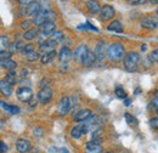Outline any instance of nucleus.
I'll use <instances>...</instances> for the list:
<instances>
[{
	"label": "nucleus",
	"instance_id": "f257e3e1",
	"mask_svg": "<svg viewBox=\"0 0 158 153\" xmlns=\"http://www.w3.org/2000/svg\"><path fill=\"white\" fill-rule=\"evenodd\" d=\"M107 57L111 61H119L124 56V46L120 43H112L108 48H107Z\"/></svg>",
	"mask_w": 158,
	"mask_h": 153
},
{
	"label": "nucleus",
	"instance_id": "f03ea898",
	"mask_svg": "<svg viewBox=\"0 0 158 153\" xmlns=\"http://www.w3.org/2000/svg\"><path fill=\"white\" fill-rule=\"evenodd\" d=\"M139 62H140V55L135 51H130L125 57H124V68L133 73L138 69Z\"/></svg>",
	"mask_w": 158,
	"mask_h": 153
},
{
	"label": "nucleus",
	"instance_id": "7ed1b4c3",
	"mask_svg": "<svg viewBox=\"0 0 158 153\" xmlns=\"http://www.w3.org/2000/svg\"><path fill=\"white\" fill-rule=\"evenodd\" d=\"M55 19H56V14L55 12H52L50 10H43L35 19H33V23L35 26H39L40 27V26H43L46 22H52Z\"/></svg>",
	"mask_w": 158,
	"mask_h": 153
},
{
	"label": "nucleus",
	"instance_id": "20e7f679",
	"mask_svg": "<svg viewBox=\"0 0 158 153\" xmlns=\"http://www.w3.org/2000/svg\"><path fill=\"white\" fill-rule=\"evenodd\" d=\"M17 98L20 100L21 102H29L34 96H33V91L31 88L28 86H22L16 91Z\"/></svg>",
	"mask_w": 158,
	"mask_h": 153
},
{
	"label": "nucleus",
	"instance_id": "39448f33",
	"mask_svg": "<svg viewBox=\"0 0 158 153\" xmlns=\"http://www.w3.org/2000/svg\"><path fill=\"white\" fill-rule=\"evenodd\" d=\"M37 98L39 100L40 103H48L50 102V100L52 98V90L49 86H44L41 88L38 94H37Z\"/></svg>",
	"mask_w": 158,
	"mask_h": 153
},
{
	"label": "nucleus",
	"instance_id": "423d86ee",
	"mask_svg": "<svg viewBox=\"0 0 158 153\" xmlns=\"http://www.w3.org/2000/svg\"><path fill=\"white\" fill-rule=\"evenodd\" d=\"M41 11H43V7L38 1H34L29 5H27V7H26V15L29 17H33V19H35Z\"/></svg>",
	"mask_w": 158,
	"mask_h": 153
},
{
	"label": "nucleus",
	"instance_id": "0eeeda50",
	"mask_svg": "<svg viewBox=\"0 0 158 153\" xmlns=\"http://www.w3.org/2000/svg\"><path fill=\"white\" fill-rule=\"evenodd\" d=\"M55 23L54 22H46L43 26H40V35L46 38V37H51L56 31H55Z\"/></svg>",
	"mask_w": 158,
	"mask_h": 153
},
{
	"label": "nucleus",
	"instance_id": "6e6552de",
	"mask_svg": "<svg viewBox=\"0 0 158 153\" xmlns=\"http://www.w3.org/2000/svg\"><path fill=\"white\" fill-rule=\"evenodd\" d=\"M141 27L146 29H156L158 27V19L155 16H147L141 21Z\"/></svg>",
	"mask_w": 158,
	"mask_h": 153
},
{
	"label": "nucleus",
	"instance_id": "1a4fd4ad",
	"mask_svg": "<svg viewBox=\"0 0 158 153\" xmlns=\"http://www.w3.org/2000/svg\"><path fill=\"white\" fill-rule=\"evenodd\" d=\"M94 52H95V56H96V61H99V62L105 61V58L107 56V51H105V41L103 40L98 43Z\"/></svg>",
	"mask_w": 158,
	"mask_h": 153
},
{
	"label": "nucleus",
	"instance_id": "9d476101",
	"mask_svg": "<svg viewBox=\"0 0 158 153\" xmlns=\"http://www.w3.org/2000/svg\"><path fill=\"white\" fill-rule=\"evenodd\" d=\"M86 133H88L86 125H85V124H78V125H76V126L72 128V130H71V136H72L73 139H80L83 135H85Z\"/></svg>",
	"mask_w": 158,
	"mask_h": 153
},
{
	"label": "nucleus",
	"instance_id": "9b49d317",
	"mask_svg": "<svg viewBox=\"0 0 158 153\" xmlns=\"http://www.w3.org/2000/svg\"><path fill=\"white\" fill-rule=\"evenodd\" d=\"M100 17L103 21L113 19L114 17V9L111 5H103L101 9V12H100Z\"/></svg>",
	"mask_w": 158,
	"mask_h": 153
},
{
	"label": "nucleus",
	"instance_id": "f8f14e48",
	"mask_svg": "<svg viewBox=\"0 0 158 153\" xmlns=\"http://www.w3.org/2000/svg\"><path fill=\"white\" fill-rule=\"evenodd\" d=\"M71 110V102H69V97L64 96L60 100L59 103V114L64 115L68 113V111Z\"/></svg>",
	"mask_w": 158,
	"mask_h": 153
},
{
	"label": "nucleus",
	"instance_id": "ddd939ff",
	"mask_svg": "<svg viewBox=\"0 0 158 153\" xmlns=\"http://www.w3.org/2000/svg\"><path fill=\"white\" fill-rule=\"evenodd\" d=\"M16 150L19 153H28L31 151V142L26 139H19L16 141Z\"/></svg>",
	"mask_w": 158,
	"mask_h": 153
},
{
	"label": "nucleus",
	"instance_id": "4468645a",
	"mask_svg": "<svg viewBox=\"0 0 158 153\" xmlns=\"http://www.w3.org/2000/svg\"><path fill=\"white\" fill-rule=\"evenodd\" d=\"M85 153H102V147L99 143V141H89L85 147Z\"/></svg>",
	"mask_w": 158,
	"mask_h": 153
},
{
	"label": "nucleus",
	"instance_id": "2eb2a0df",
	"mask_svg": "<svg viewBox=\"0 0 158 153\" xmlns=\"http://www.w3.org/2000/svg\"><path fill=\"white\" fill-rule=\"evenodd\" d=\"M93 117V112L88 108H84V110H80L78 111L76 115H74V120L76 122H85L88 119H90Z\"/></svg>",
	"mask_w": 158,
	"mask_h": 153
},
{
	"label": "nucleus",
	"instance_id": "dca6fc26",
	"mask_svg": "<svg viewBox=\"0 0 158 153\" xmlns=\"http://www.w3.org/2000/svg\"><path fill=\"white\" fill-rule=\"evenodd\" d=\"M88 52H89L88 46L85 44H81V45H79L78 48L76 49V51L73 54V57L76 58V60H79V61H83V58L88 55Z\"/></svg>",
	"mask_w": 158,
	"mask_h": 153
},
{
	"label": "nucleus",
	"instance_id": "f3484780",
	"mask_svg": "<svg viewBox=\"0 0 158 153\" xmlns=\"http://www.w3.org/2000/svg\"><path fill=\"white\" fill-rule=\"evenodd\" d=\"M86 9H88V11H89L90 14L96 15V14L101 12L102 6L100 5V2L98 0H89V1L86 2Z\"/></svg>",
	"mask_w": 158,
	"mask_h": 153
},
{
	"label": "nucleus",
	"instance_id": "a211bd4d",
	"mask_svg": "<svg viewBox=\"0 0 158 153\" xmlns=\"http://www.w3.org/2000/svg\"><path fill=\"white\" fill-rule=\"evenodd\" d=\"M71 58H73V52L69 48H62L59 52V60L61 62H68Z\"/></svg>",
	"mask_w": 158,
	"mask_h": 153
},
{
	"label": "nucleus",
	"instance_id": "6ab92c4d",
	"mask_svg": "<svg viewBox=\"0 0 158 153\" xmlns=\"http://www.w3.org/2000/svg\"><path fill=\"white\" fill-rule=\"evenodd\" d=\"M0 63H1V67L7 71H15V68L17 67V62L11 58H4V60H1Z\"/></svg>",
	"mask_w": 158,
	"mask_h": 153
},
{
	"label": "nucleus",
	"instance_id": "aec40b11",
	"mask_svg": "<svg viewBox=\"0 0 158 153\" xmlns=\"http://www.w3.org/2000/svg\"><path fill=\"white\" fill-rule=\"evenodd\" d=\"M0 90H1V94L5 96H10L12 94V85L10 83H7L5 79H2L0 81Z\"/></svg>",
	"mask_w": 158,
	"mask_h": 153
},
{
	"label": "nucleus",
	"instance_id": "412c9836",
	"mask_svg": "<svg viewBox=\"0 0 158 153\" xmlns=\"http://www.w3.org/2000/svg\"><path fill=\"white\" fill-rule=\"evenodd\" d=\"M0 103H1L2 110H4L5 112H7L9 114H17V113H20V107L14 106V105H7V103H5L4 101H1Z\"/></svg>",
	"mask_w": 158,
	"mask_h": 153
},
{
	"label": "nucleus",
	"instance_id": "4be33fe9",
	"mask_svg": "<svg viewBox=\"0 0 158 153\" xmlns=\"http://www.w3.org/2000/svg\"><path fill=\"white\" fill-rule=\"evenodd\" d=\"M95 61H96V56H95V52H93V51H90V50H89L88 55H86L85 57L83 58L81 63H83L84 66H86V67H91V66L94 64V62H95Z\"/></svg>",
	"mask_w": 158,
	"mask_h": 153
},
{
	"label": "nucleus",
	"instance_id": "5701e85b",
	"mask_svg": "<svg viewBox=\"0 0 158 153\" xmlns=\"http://www.w3.org/2000/svg\"><path fill=\"white\" fill-rule=\"evenodd\" d=\"M107 29H108V31H111V32L122 33V32H123V26H122V23H120L119 21H113V22H111V23L108 24Z\"/></svg>",
	"mask_w": 158,
	"mask_h": 153
},
{
	"label": "nucleus",
	"instance_id": "b1692460",
	"mask_svg": "<svg viewBox=\"0 0 158 153\" xmlns=\"http://www.w3.org/2000/svg\"><path fill=\"white\" fill-rule=\"evenodd\" d=\"M56 56V51L54 50V51H51V52H46V54H43V56L40 57V61H41V63L43 64H46V63H49L52 58Z\"/></svg>",
	"mask_w": 158,
	"mask_h": 153
},
{
	"label": "nucleus",
	"instance_id": "393cba45",
	"mask_svg": "<svg viewBox=\"0 0 158 153\" xmlns=\"http://www.w3.org/2000/svg\"><path fill=\"white\" fill-rule=\"evenodd\" d=\"M7 83H10L11 85H15L17 83V73L16 71H9V73L6 74V79Z\"/></svg>",
	"mask_w": 158,
	"mask_h": 153
},
{
	"label": "nucleus",
	"instance_id": "a878e982",
	"mask_svg": "<svg viewBox=\"0 0 158 153\" xmlns=\"http://www.w3.org/2000/svg\"><path fill=\"white\" fill-rule=\"evenodd\" d=\"M37 35H38V29L32 28V29H28V31H26V32H24L23 38L26 39V40H32V39L35 38Z\"/></svg>",
	"mask_w": 158,
	"mask_h": 153
},
{
	"label": "nucleus",
	"instance_id": "bb28decb",
	"mask_svg": "<svg viewBox=\"0 0 158 153\" xmlns=\"http://www.w3.org/2000/svg\"><path fill=\"white\" fill-rule=\"evenodd\" d=\"M124 117H125V120H127V123L129 124V125H138V119L134 117L133 114H130V113H125L124 114Z\"/></svg>",
	"mask_w": 158,
	"mask_h": 153
},
{
	"label": "nucleus",
	"instance_id": "cd10ccee",
	"mask_svg": "<svg viewBox=\"0 0 158 153\" xmlns=\"http://www.w3.org/2000/svg\"><path fill=\"white\" fill-rule=\"evenodd\" d=\"M0 44H1V50H5L6 48H9V46L11 45L10 41H9V37L5 35V34H2V35L0 37Z\"/></svg>",
	"mask_w": 158,
	"mask_h": 153
},
{
	"label": "nucleus",
	"instance_id": "c85d7f7f",
	"mask_svg": "<svg viewBox=\"0 0 158 153\" xmlns=\"http://www.w3.org/2000/svg\"><path fill=\"white\" fill-rule=\"evenodd\" d=\"M22 44H21L20 40H16V41H14L11 45H10V51L11 52H16V51H20L22 50Z\"/></svg>",
	"mask_w": 158,
	"mask_h": 153
},
{
	"label": "nucleus",
	"instance_id": "c756f323",
	"mask_svg": "<svg viewBox=\"0 0 158 153\" xmlns=\"http://www.w3.org/2000/svg\"><path fill=\"white\" fill-rule=\"evenodd\" d=\"M50 39H51L52 41H55L56 44H59L60 41L63 39V33H62L61 31H56V32H55V33L51 35V38H50Z\"/></svg>",
	"mask_w": 158,
	"mask_h": 153
},
{
	"label": "nucleus",
	"instance_id": "7c9ffc66",
	"mask_svg": "<svg viewBox=\"0 0 158 153\" xmlns=\"http://www.w3.org/2000/svg\"><path fill=\"white\" fill-rule=\"evenodd\" d=\"M21 51H22L23 55H27V54L34 51V45L33 44H26V45H23V48H22Z\"/></svg>",
	"mask_w": 158,
	"mask_h": 153
},
{
	"label": "nucleus",
	"instance_id": "2f4dec72",
	"mask_svg": "<svg viewBox=\"0 0 158 153\" xmlns=\"http://www.w3.org/2000/svg\"><path fill=\"white\" fill-rule=\"evenodd\" d=\"M26 58H27L28 61H31V62L37 61V60L39 58V54H38L37 51H32V52H29V54L26 55Z\"/></svg>",
	"mask_w": 158,
	"mask_h": 153
},
{
	"label": "nucleus",
	"instance_id": "473e14b6",
	"mask_svg": "<svg viewBox=\"0 0 158 153\" xmlns=\"http://www.w3.org/2000/svg\"><path fill=\"white\" fill-rule=\"evenodd\" d=\"M114 93H116L117 97H119V98H125V97H127V93H125V91L123 90V88H120V86H117V88H116Z\"/></svg>",
	"mask_w": 158,
	"mask_h": 153
},
{
	"label": "nucleus",
	"instance_id": "72a5a7b5",
	"mask_svg": "<svg viewBox=\"0 0 158 153\" xmlns=\"http://www.w3.org/2000/svg\"><path fill=\"white\" fill-rule=\"evenodd\" d=\"M150 58H151V61H155V62L158 63V49H155V50L151 52Z\"/></svg>",
	"mask_w": 158,
	"mask_h": 153
},
{
	"label": "nucleus",
	"instance_id": "f704fd0d",
	"mask_svg": "<svg viewBox=\"0 0 158 153\" xmlns=\"http://www.w3.org/2000/svg\"><path fill=\"white\" fill-rule=\"evenodd\" d=\"M33 134H34V136L41 137L43 134H44V130H43L41 128H34V129H33Z\"/></svg>",
	"mask_w": 158,
	"mask_h": 153
},
{
	"label": "nucleus",
	"instance_id": "c9c22d12",
	"mask_svg": "<svg viewBox=\"0 0 158 153\" xmlns=\"http://www.w3.org/2000/svg\"><path fill=\"white\" fill-rule=\"evenodd\" d=\"M150 125H151V128H153V129H158V118H152V119H150Z\"/></svg>",
	"mask_w": 158,
	"mask_h": 153
},
{
	"label": "nucleus",
	"instance_id": "e433bc0d",
	"mask_svg": "<svg viewBox=\"0 0 158 153\" xmlns=\"http://www.w3.org/2000/svg\"><path fill=\"white\" fill-rule=\"evenodd\" d=\"M31 21H28V19H26V21H23L22 23H21V28L22 29H27L28 31V28H29V26H31Z\"/></svg>",
	"mask_w": 158,
	"mask_h": 153
},
{
	"label": "nucleus",
	"instance_id": "4c0bfd02",
	"mask_svg": "<svg viewBox=\"0 0 158 153\" xmlns=\"http://www.w3.org/2000/svg\"><path fill=\"white\" fill-rule=\"evenodd\" d=\"M10 55H11V52L5 51V50H1V52H0V57H1V60H4V58H10Z\"/></svg>",
	"mask_w": 158,
	"mask_h": 153
},
{
	"label": "nucleus",
	"instance_id": "58836bf2",
	"mask_svg": "<svg viewBox=\"0 0 158 153\" xmlns=\"http://www.w3.org/2000/svg\"><path fill=\"white\" fill-rule=\"evenodd\" d=\"M0 147H1V153H6L7 152V150H9L7 145H6L4 141H1V142H0Z\"/></svg>",
	"mask_w": 158,
	"mask_h": 153
},
{
	"label": "nucleus",
	"instance_id": "ea45409f",
	"mask_svg": "<svg viewBox=\"0 0 158 153\" xmlns=\"http://www.w3.org/2000/svg\"><path fill=\"white\" fill-rule=\"evenodd\" d=\"M38 101H39L38 98H35V97H33V98H32V100H31V101H29L28 103H29V106H31L32 108H34V107L37 106V103H38Z\"/></svg>",
	"mask_w": 158,
	"mask_h": 153
},
{
	"label": "nucleus",
	"instance_id": "a19ab883",
	"mask_svg": "<svg viewBox=\"0 0 158 153\" xmlns=\"http://www.w3.org/2000/svg\"><path fill=\"white\" fill-rule=\"evenodd\" d=\"M20 4L22 5H29V4H32V2H34V0H17Z\"/></svg>",
	"mask_w": 158,
	"mask_h": 153
},
{
	"label": "nucleus",
	"instance_id": "79ce46f5",
	"mask_svg": "<svg viewBox=\"0 0 158 153\" xmlns=\"http://www.w3.org/2000/svg\"><path fill=\"white\" fill-rule=\"evenodd\" d=\"M127 1H128L130 5H138V4H140L142 0H127Z\"/></svg>",
	"mask_w": 158,
	"mask_h": 153
},
{
	"label": "nucleus",
	"instance_id": "37998d69",
	"mask_svg": "<svg viewBox=\"0 0 158 153\" xmlns=\"http://www.w3.org/2000/svg\"><path fill=\"white\" fill-rule=\"evenodd\" d=\"M59 153H68V150H66V148H61L59 151Z\"/></svg>",
	"mask_w": 158,
	"mask_h": 153
},
{
	"label": "nucleus",
	"instance_id": "c03bdc74",
	"mask_svg": "<svg viewBox=\"0 0 158 153\" xmlns=\"http://www.w3.org/2000/svg\"><path fill=\"white\" fill-rule=\"evenodd\" d=\"M147 49V45L146 44H143V45H141V51H145Z\"/></svg>",
	"mask_w": 158,
	"mask_h": 153
},
{
	"label": "nucleus",
	"instance_id": "a18cd8bd",
	"mask_svg": "<svg viewBox=\"0 0 158 153\" xmlns=\"http://www.w3.org/2000/svg\"><path fill=\"white\" fill-rule=\"evenodd\" d=\"M152 105H155V106H157V108H158V98H155V100H153V102H152Z\"/></svg>",
	"mask_w": 158,
	"mask_h": 153
},
{
	"label": "nucleus",
	"instance_id": "49530a36",
	"mask_svg": "<svg viewBox=\"0 0 158 153\" xmlns=\"http://www.w3.org/2000/svg\"><path fill=\"white\" fill-rule=\"evenodd\" d=\"M129 103H130V100L127 98V100H125V106H129Z\"/></svg>",
	"mask_w": 158,
	"mask_h": 153
},
{
	"label": "nucleus",
	"instance_id": "de8ad7c7",
	"mask_svg": "<svg viewBox=\"0 0 158 153\" xmlns=\"http://www.w3.org/2000/svg\"><path fill=\"white\" fill-rule=\"evenodd\" d=\"M150 2H152V4H158V0H148Z\"/></svg>",
	"mask_w": 158,
	"mask_h": 153
},
{
	"label": "nucleus",
	"instance_id": "09e8293b",
	"mask_svg": "<svg viewBox=\"0 0 158 153\" xmlns=\"http://www.w3.org/2000/svg\"><path fill=\"white\" fill-rule=\"evenodd\" d=\"M155 96H156V98H158V90L156 91V93H155Z\"/></svg>",
	"mask_w": 158,
	"mask_h": 153
},
{
	"label": "nucleus",
	"instance_id": "8fccbe9b",
	"mask_svg": "<svg viewBox=\"0 0 158 153\" xmlns=\"http://www.w3.org/2000/svg\"><path fill=\"white\" fill-rule=\"evenodd\" d=\"M156 113H157V114H158V108H157V110H156Z\"/></svg>",
	"mask_w": 158,
	"mask_h": 153
},
{
	"label": "nucleus",
	"instance_id": "3c124183",
	"mask_svg": "<svg viewBox=\"0 0 158 153\" xmlns=\"http://www.w3.org/2000/svg\"><path fill=\"white\" fill-rule=\"evenodd\" d=\"M157 15H158V10H157Z\"/></svg>",
	"mask_w": 158,
	"mask_h": 153
},
{
	"label": "nucleus",
	"instance_id": "603ef678",
	"mask_svg": "<svg viewBox=\"0 0 158 153\" xmlns=\"http://www.w3.org/2000/svg\"><path fill=\"white\" fill-rule=\"evenodd\" d=\"M107 153H111V152H107Z\"/></svg>",
	"mask_w": 158,
	"mask_h": 153
}]
</instances>
